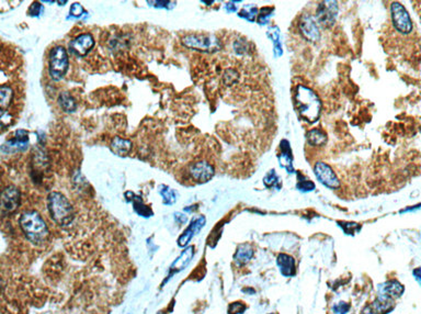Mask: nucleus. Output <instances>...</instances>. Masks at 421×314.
<instances>
[{
  "instance_id": "27",
  "label": "nucleus",
  "mask_w": 421,
  "mask_h": 314,
  "mask_svg": "<svg viewBox=\"0 0 421 314\" xmlns=\"http://www.w3.org/2000/svg\"><path fill=\"white\" fill-rule=\"evenodd\" d=\"M159 193H160V196L164 200V204L172 205L176 201H177V192H176V190L172 189V188L168 187V186L162 185V186L159 187Z\"/></svg>"
},
{
  "instance_id": "8",
  "label": "nucleus",
  "mask_w": 421,
  "mask_h": 314,
  "mask_svg": "<svg viewBox=\"0 0 421 314\" xmlns=\"http://www.w3.org/2000/svg\"><path fill=\"white\" fill-rule=\"evenodd\" d=\"M338 16V4L336 2H322L316 11L317 24L324 28H332Z\"/></svg>"
},
{
  "instance_id": "31",
  "label": "nucleus",
  "mask_w": 421,
  "mask_h": 314,
  "mask_svg": "<svg viewBox=\"0 0 421 314\" xmlns=\"http://www.w3.org/2000/svg\"><path fill=\"white\" fill-rule=\"evenodd\" d=\"M134 200H133V205H134V210L138 212L140 215L144 216V218H150V216L152 215V212L150 207H147V205L142 201V199H140L138 197H136L135 195L133 196Z\"/></svg>"
},
{
  "instance_id": "44",
  "label": "nucleus",
  "mask_w": 421,
  "mask_h": 314,
  "mask_svg": "<svg viewBox=\"0 0 421 314\" xmlns=\"http://www.w3.org/2000/svg\"><path fill=\"white\" fill-rule=\"evenodd\" d=\"M268 314H273V313H268Z\"/></svg>"
},
{
  "instance_id": "40",
  "label": "nucleus",
  "mask_w": 421,
  "mask_h": 314,
  "mask_svg": "<svg viewBox=\"0 0 421 314\" xmlns=\"http://www.w3.org/2000/svg\"><path fill=\"white\" fill-rule=\"evenodd\" d=\"M148 5H155V6H157L156 8H167V6L176 5V4L170 3V2H154V3H148Z\"/></svg>"
},
{
  "instance_id": "38",
  "label": "nucleus",
  "mask_w": 421,
  "mask_h": 314,
  "mask_svg": "<svg viewBox=\"0 0 421 314\" xmlns=\"http://www.w3.org/2000/svg\"><path fill=\"white\" fill-rule=\"evenodd\" d=\"M234 50L235 52L238 54H244L246 53V50H247V44L244 41H236L234 43Z\"/></svg>"
},
{
  "instance_id": "16",
  "label": "nucleus",
  "mask_w": 421,
  "mask_h": 314,
  "mask_svg": "<svg viewBox=\"0 0 421 314\" xmlns=\"http://www.w3.org/2000/svg\"><path fill=\"white\" fill-rule=\"evenodd\" d=\"M29 145V136L24 130H18L16 132V136L14 139L6 142V144L2 146V151L9 152H21L26 150Z\"/></svg>"
},
{
  "instance_id": "36",
  "label": "nucleus",
  "mask_w": 421,
  "mask_h": 314,
  "mask_svg": "<svg viewBox=\"0 0 421 314\" xmlns=\"http://www.w3.org/2000/svg\"><path fill=\"white\" fill-rule=\"evenodd\" d=\"M70 14L74 18H80V17L84 14V9L80 4L74 3L70 9Z\"/></svg>"
},
{
  "instance_id": "6",
  "label": "nucleus",
  "mask_w": 421,
  "mask_h": 314,
  "mask_svg": "<svg viewBox=\"0 0 421 314\" xmlns=\"http://www.w3.org/2000/svg\"><path fill=\"white\" fill-rule=\"evenodd\" d=\"M21 204V192L16 186L6 187L0 192V219L14 214Z\"/></svg>"
},
{
  "instance_id": "14",
  "label": "nucleus",
  "mask_w": 421,
  "mask_h": 314,
  "mask_svg": "<svg viewBox=\"0 0 421 314\" xmlns=\"http://www.w3.org/2000/svg\"><path fill=\"white\" fill-rule=\"evenodd\" d=\"M206 218L204 216H198L196 220H193L190 225L188 226L184 232L181 234L180 237L178 238V245L180 247H184L188 244L190 243L191 239L194 237L196 234L202 230V227L206 225Z\"/></svg>"
},
{
  "instance_id": "4",
  "label": "nucleus",
  "mask_w": 421,
  "mask_h": 314,
  "mask_svg": "<svg viewBox=\"0 0 421 314\" xmlns=\"http://www.w3.org/2000/svg\"><path fill=\"white\" fill-rule=\"evenodd\" d=\"M182 44L186 49L203 53H215L222 49L220 40L214 34L206 33L188 34L182 39Z\"/></svg>"
},
{
  "instance_id": "24",
  "label": "nucleus",
  "mask_w": 421,
  "mask_h": 314,
  "mask_svg": "<svg viewBox=\"0 0 421 314\" xmlns=\"http://www.w3.org/2000/svg\"><path fill=\"white\" fill-rule=\"evenodd\" d=\"M268 37L273 43V49H274V56H281L282 55V45H281V39H280V30L278 28L273 26L270 27L268 30Z\"/></svg>"
},
{
  "instance_id": "35",
  "label": "nucleus",
  "mask_w": 421,
  "mask_h": 314,
  "mask_svg": "<svg viewBox=\"0 0 421 314\" xmlns=\"http://www.w3.org/2000/svg\"><path fill=\"white\" fill-rule=\"evenodd\" d=\"M351 309L349 303H346L344 301H340L339 303L334 304L332 306V311L334 314H346Z\"/></svg>"
},
{
  "instance_id": "25",
  "label": "nucleus",
  "mask_w": 421,
  "mask_h": 314,
  "mask_svg": "<svg viewBox=\"0 0 421 314\" xmlns=\"http://www.w3.org/2000/svg\"><path fill=\"white\" fill-rule=\"evenodd\" d=\"M14 90L9 86H0V109L6 110L14 100Z\"/></svg>"
},
{
  "instance_id": "33",
  "label": "nucleus",
  "mask_w": 421,
  "mask_h": 314,
  "mask_svg": "<svg viewBox=\"0 0 421 314\" xmlns=\"http://www.w3.org/2000/svg\"><path fill=\"white\" fill-rule=\"evenodd\" d=\"M14 123V116L7 110L0 109V132L8 129Z\"/></svg>"
},
{
  "instance_id": "18",
  "label": "nucleus",
  "mask_w": 421,
  "mask_h": 314,
  "mask_svg": "<svg viewBox=\"0 0 421 314\" xmlns=\"http://www.w3.org/2000/svg\"><path fill=\"white\" fill-rule=\"evenodd\" d=\"M276 265L284 277H294L296 275V264L292 256L281 253L276 258Z\"/></svg>"
},
{
  "instance_id": "26",
  "label": "nucleus",
  "mask_w": 421,
  "mask_h": 314,
  "mask_svg": "<svg viewBox=\"0 0 421 314\" xmlns=\"http://www.w3.org/2000/svg\"><path fill=\"white\" fill-rule=\"evenodd\" d=\"M264 184L266 185V187L272 188V189H276V190H280L282 188V180L280 177L278 176L276 171L274 169L270 170L269 173L264 176Z\"/></svg>"
},
{
  "instance_id": "19",
  "label": "nucleus",
  "mask_w": 421,
  "mask_h": 314,
  "mask_svg": "<svg viewBox=\"0 0 421 314\" xmlns=\"http://www.w3.org/2000/svg\"><path fill=\"white\" fill-rule=\"evenodd\" d=\"M380 291L382 295L388 296L390 299H395L400 298L405 292V287L402 284L400 281L396 280V279H392V280L385 281L380 285Z\"/></svg>"
},
{
  "instance_id": "17",
  "label": "nucleus",
  "mask_w": 421,
  "mask_h": 314,
  "mask_svg": "<svg viewBox=\"0 0 421 314\" xmlns=\"http://www.w3.org/2000/svg\"><path fill=\"white\" fill-rule=\"evenodd\" d=\"M278 163H280V166L286 169L288 174L294 173V167H293V154H292V148L291 144L288 140H282L280 143V153L278 155Z\"/></svg>"
},
{
  "instance_id": "21",
  "label": "nucleus",
  "mask_w": 421,
  "mask_h": 314,
  "mask_svg": "<svg viewBox=\"0 0 421 314\" xmlns=\"http://www.w3.org/2000/svg\"><path fill=\"white\" fill-rule=\"evenodd\" d=\"M132 142L126 139L122 138H114L111 142V150L118 156L124 157L130 154L132 151Z\"/></svg>"
},
{
  "instance_id": "43",
  "label": "nucleus",
  "mask_w": 421,
  "mask_h": 314,
  "mask_svg": "<svg viewBox=\"0 0 421 314\" xmlns=\"http://www.w3.org/2000/svg\"><path fill=\"white\" fill-rule=\"evenodd\" d=\"M242 292H244V293H247V294H254V293H256V291H254V289L248 287V288H246V289H242Z\"/></svg>"
},
{
  "instance_id": "1",
  "label": "nucleus",
  "mask_w": 421,
  "mask_h": 314,
  "mask_svg": "<svg viewBox=\"0 0 421 314\" xmlns=\"http://www.w3.org/2000/svg\"><path fill=\"white\" fill-rule=\"evenodd\" d=\"M294 106L302 120L308 123H315L322 113V100L312 88L304 85H298L293 95Z\"/></svg>"
},
{
  "instance_id": "29",
  "label": "nucleus",
  "mask_w": 421,
  "mask_h": 314,
  "mask_svg": "<svg viewBox=\"0 0 421 314\" xmlns=\"http://www.w3.org/2000/svg\"><path fill=\"white\" fill-rule=\"evenodd\" d=\"M258 8L256 7L254 5H248V6H244V7L242 8V10L238 13V16L240 17L242 19H246L249 22H254L256 19H257V15H258Z\"/></svg>"
},
{
  "instance_id": "11",
  "label": "nucleus",
  "mask_w": 421,
  "mask_h": 314,
  "mask_svg": "<svg viewBox=\"0 0 421 314\" xmlns=\"http://www.w3.org/2000/svg\"><path fill=\"white\" fill-rule=\"evenodd\" d=\"M94 39L92 34L90 33H82L80 36L76 37L68 44L70 53L76 55L78 57L86 56L91 50L94 47Z\"/></svg>"
},
{
  "instance_id": "23",
  "label": "nucleus",
  "mask_w": 421,
  "mask_h": 314,
  "mask_svg": "<svg viewBox=\"0 0 421 314\" xmlns=\"http://www.w3.org/2000/svg\"><path fill=\"white\" fill-rule=\"evenodd\" d=\"M58 105L62 111L67 113H72L77 110V102L75 98L67 91L60 93L58 96Z\"/></svg>"
},
{
  "instance_id": "15",
  "label": "nucleus",
  "mask_w": 421,
  "mask_h": 314,
  "mask_svg": "<svg viewBox=\"0 0 421 314\" xmlns=\"http://www.w3.org/2000/svg\"><path fill=\"white\" fill-rule=\"evenodd\" d=\"M193 256H194V248H193L192 246L186 248L184 250V252H182L180 254V256L178 257V258L172 262V265L170 266V268H169V275H168L166 280L168 281L170 278L176 275V273H178V272L182 271L184 269H186V268L188 266H189L190 261L193 258Z\"/></svg>"
},
{
  "instance_id": "12",
  "label": "nucleus",
  "mask_w": 421,
  "mask_h": 314,
  "mask_svg": "<svg viewBox=\"0 0 421 314\" xmlns=\"http://www.w3.org/2000/svg\"><path fill=\"white\" fill-rule=\"evenodd\" d=\"M189 174L192 179L198 184H206L213 178L215 174L214 167L206 161H200L192 164L189 168Z\"/></svg>"
},
{
  "instance_id": "20",
  "label": "nucleus",
  "mask_w": 421,
  "mask_h": 314,
  "mask_svg": "<svg viewBox=\"0 0 421 314\" xmlns=\"http://www.w3.org/2000/svg\"><path fill=\"white\" fill-rule=\"evenodd\" d=\"M254 254V247L250 244H240V246L237 247L236 253L234 255V260L235 264L238 267H242L246 265L247 262L252 258Z\"/></svg>"
},
{
  "instance_id": "39",
  "label": "nucleus",
  "mask_w": 421,
  "mask_h": 314,
  "mask_svg": "<svg viewBox=\"0 0 421 314\" xmlns=\"http://www.w3.org/2000/svg\"><path fill=\"white\" fill-rule=\"evenodd\" d=\"M42 13V6L40 5L38 3H36V4H33L32 6H31V8H30V10H29V15L30 16H32V17H38V16H40V14Z\"/></svg>"
},
{
  "instance_id": "22",
  "label": "nucleus",
  "mask_w": 421,
  "mask_h": 314,
  "mask_svg": "<svg viewBox=\"0 0 421 314\" xmlns=\"http://www.w3.org/2000/svg\"><path fill=\"white\" fill-rule=\"evenodd\" d=\"M327 134L320 129H312L306 133V141L310 146L322 147L327 143Z\"/></svg>"
},
{
  "instance_id": "30",
  "label": "nucleus",
  "mask_w": 421,
  "mask_h": 314,
  "mask_svg": "<svg viewBox=\"0 0 421 314\" xmlns=\"http://www.w3.org/2000/svg\"><path fill=\"white\" fill-rule=\"evenodd\" d=\"M337 224L340 226L341 230L344 231L346 235H352L361 231V225L356 222H346V221H338Z\"/></svg>"
},
{
  "instance_id": "3",
  "label": "nucleus",
  "mask_w": 421,
  "mask_h": 314,
  "mask_svg": "<svg viewBox=\"0 0 421 314\" xmlns=\"http://www.w3.org/2000/svg\"><path fill=\"white\" fill-rule=\"evenodd\" d=\"M50 214L56 224L67 227L75 220V211L68 199L58 191L50 192L48 197Z\"/></svg>"
},
{
  "instance_id": "41",
  "label": "nucleus",
  "mask_w": 421,
  "mask_h": 314,
  "mask_svg": "<svg viewBox=\"0 0 421 314\" xmlns=\"http://www.w3.org/2000/svg\"><path fill=\"white\" fill-rule=\"evenodd\" d=\"M236 4H238V3L232 2V3H228V4H227V7H226L227 11H230V13H235V11H237L238 7H235Z\"/></svg>"
},
{
  "instance_id": "13",
  "label": "nucleus",
  "mask_w": 421,
  "mask_h": 314,
  "mask_svg": "<svg viewBox=\"0 0 421 314\" xmlns=\"http://www.w3.org/2000/svg\"><path fill=\"white\" fill-rule=\"evenodd\" d=\"M394 302L392 299L385 295H380L372 303L363 307L361 314H388L394 310Z\"/></svg>"
},
{
  "instance_id": "28",
  "label": "nucleus",
  "mask_w": 421,
  "mask_h": 314,
  "mask_svg": "<svg viewBox=\"0 0 421 314\" xmlns=\"http://www.w3.org/2000/svg\"><path fill=\"white\" fill-rule=\"evenodd\" d=\"M298 184H296V188L302 191V192H310L315 190V184L312 182L310 178H307L305 175H303L302 173H298Z\"/></svg>"
},
{
  "instance_id": "34",
  "label": "nucleus",
  "mask_w": 421,
  "mask_h": 314,
  "mask_svg": "<svg viewBox=\"0 0 421 314\" xmlns=\"http://www.w3.org/2000/svg\"><path fill=\"white\" fill-rule=\"evenodd\" d=\"M246 310H247V305L244 304V302L236 301V302H232V303L230 304L228 310H227V313H228V314H242Z\"/></svg>"
},
{
  "instance_id": "42",
  "label": "nucleus",
  "mask_w": 421,
  "mask_h": 314,
  "mask_svg": "<svg viewBox=\"0 0 421 314\" xmlns=\"http://www.w3.org/2000/svg\"><path fill=\"white\" fill-rule=\"evenodd\" d=\"M420 272H421V269L420 268H417V269H414V271H412V276L416 278V280L420 283V279H421V276H420Z\"/></svg>"
},
{
  "instance_id": "37",
  "label": "nucleus",
  "mask_w": 421,
  "mask_h": 314,
  "mask_svg": "<svg viewBox=\"0 0 421 314\" xmlns=\"http://www.w3.org/2000/svg\"><path fill=\"white\" fill-rule=\"evenodd\" d=\"M237 77H238V73L236 71L228 70L224 74L223 79L226 85H232L237 82Z\"/></svg>"
},
{
  "instance_id": "2",
  "label": "nucleus",
  "mask_w": 421,
  "mask_h": 314,
  "mask_svg": "<svg viewBox=\"0 0 421 314\" xmlns=\"http://www.w3.org/2000/svg\"><path fill=\"white\" fill-rule=\"evenodd\" d=\"M19 224L26 237L33 244H42L48 237V227L41 214L36 210H29L22 213Z\"/></svg>"
},
{
  "instance_id": "32",
  "label": "nucleus",
  "mask_w": 421,
  "mask_h": 314,
  "mask_svg": "<svg viewBox=\"0 0 421 314\" xmlns=\"http://www.w3.org/2000/svg\"><path fill=\"white\" fill-rule=\"evenodd\" d=\"M273 13H274V8L269 7V6L268 7H264L262 9H260L257 15V22L260 26L266 25L270 21Z\"/></svg>"
},
{
  "instance_id": "10",
  "label": "nucleus",
  "mask_w": 421,
  "mask_h": 314,
  "mask_svg": "<svg viewBox=\"0 0 421 314\" xmlns=\"http://www.w3.org/2000/svg\"><path fill=\"white\" fill-rule=\"evenodd\" d=\"M298 29L302 36L308 42L316 43L320 39V27L314 17L310 15H304L300 17L298 22Z\"/></svg>"
},
{
  "instance_id": "9",
  "label": "nucleus",
  "mask_w": 421,
  "mask_h": 314,
  "mask_svg": "<svg viewBox=\"0 0 421 314\" xmlns=\"http://www.w3.org/2000/svg\"><path fill=\"white\" fill-rule=\"evenodd\" d=\"M314 173L320 182L329 188V189H338L340 187L339 178L328 164L324 162H317L314 166Z\"/></svg>"
},
{
  "instance_id": "5",
  "label": "nucleus",
  "mask_w": 421,
  "mask_h": 314,
  "mask_svg": "<svg viewBox=\"0 0 421 314\" xmlns=\"http://www.w3.org/2000/svg\"><path fill=\"white\" fill-rule=\"evenodd\" d=\"M70 67V59L64 47L56 45L50 52L48 74L53 81H60L64 78Z\"/></svg>"
},
{
  "instance_id": "7",
  "label": "nucleus",
  "mask_w": 421,
  "mask_h": 314,
  "mask_svg": "<svg viewBox=\"0 0 421 314\" xmlns=\"http://www.w3.org/2000/svg\"><path fill=\"white\" fill-rule=\"evenodd\" d=\"M392 26L402 34H409L412 31V21L406 8L400 3H392L390 6Z\"/></svg>"
}]
</instances>
